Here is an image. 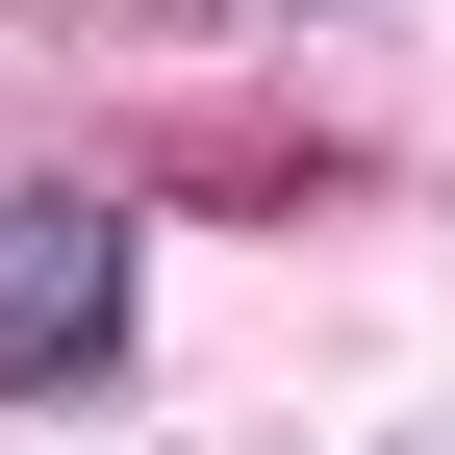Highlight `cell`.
I'll return each instance as SVG.
<instances>
[{"instance_id": "obj_1", "label": "cell", "mask_w": 455, "mask_h": 455, "mask_svg": "<svg viewBox=\"0 0 455 455\" xmlns=\"http://www.w3.org/2000/svg\"><path fill=\"white\" fill-rule=\"evenodd\" d=\"M127 304H152L127 203H101V178H0V405H76V379H127Z\"/></svg>"}]
</instances>
